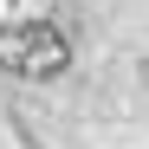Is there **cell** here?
I'll list each match as a JSON object with an SVG mask.
<instances>
[{"label":"cell","mask_w":149,"mask_h":149,"mask_svg":"<svg viewBox=\"0 0 149 149\" xmlns=\"http://www.w3.org/2000/svg\"><path fill=\"white\" fill-rule=\"evenodd\" d=\"M0 71L7 78H65L71 71V39L52 19H0Z\"/></svg>","instance_id":"6da1fadb"}]
</instances>
